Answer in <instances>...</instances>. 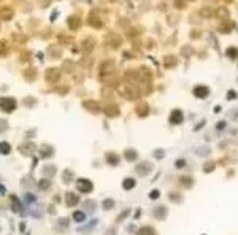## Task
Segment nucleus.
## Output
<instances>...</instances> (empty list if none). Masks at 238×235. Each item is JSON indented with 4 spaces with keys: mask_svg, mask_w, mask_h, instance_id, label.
I'll return each mask as SVG.
<instances>
[{
    "mask_svg": "<svg viewBox=\"0 0 238 235\" xmlns=\"http://www.w3.org/2000/svg\"><path fill=\"white\" fill-rule=\"evenodd\" d=\"M119 94L122 95V97H125V99H137V97H138L137 89H135L133 86L127 84V83L119 86Z\"/></svg>",
    "mask_w": 238,
    "mask_h": 235,
    "instance_id": "nucleus-1",
    "label": "nucleus"
},
{
    "mask_svg": "<svg viewBox=\"0 0 238 235\" xmlns=\"http://www.w3.org/2000/svg\"><path fill=\"white\" fill-rule=\"evenodd\" d=\"M0 108L7 113H11L16 110V100L13 97H2L0 99Z\"/></svg>",
    "mask_w": 238,
    "mask_h": 235,
    "instance_id": "nucleus-2",
    "label": "nucleus"
},
{
    "mask_svg": "<svg viewBox=\"0 0 238 235\" xmlns=\"http://www.w3.org/2000/svg\"><path fill=\"white\" fill-rule=\"evenodd\" d=\"M76 186H78V191L79 192H84V194H88V192H91L92 191V183L89 181V179H86V178H79L78 179V183H76Z\"/></svg>",
    "mask_w": 238,
    "mask_h": 235,
    "instance_id": "nucleus-3",
    "label": "nucleus"
},
{
    "mask_svg": "<svg viewBox=\"0 0 238 235\" xmlns=\"http://www.w3.org/2000/svg\"><path fill=\"white\" fill-rule=\"evenodd\" d=\"M115 62L113 61H106V62H103L102 64V68H100V75L102 76H108V75H111L115 72Z\"/></svg>",
    "mask_w": 238,
    "mask_h": 235,
    "instance_id": "nucleus-4",
    "label": "nucleus"
},
{
    "mask_svg": "<svg viewBox=\"0 0 238 235\" xmlns=\"http://www.w3.org/2000/svg\"><path fill=\"white\" fill-rule=\"evenodd\" d=\"M45 78H46V81H49V83H56V81L61 78V73H59L57 68H48L46 73H45Z\"/></svg>",
    "mask_w": 238,
    "mask_h": 235,
    "instance_id": "nucleus-5",
    "label": "nucleus"
},
{
    "mask_svg": "<svg viewBox=\"0 0 238 235\" xmlns=\"http://www.w3.org/2000/svg\"><path fill=\"white\" fill-rule=\"evenodd\" d=\"M78 202H79V197L75 194V192H67V194H65L67 206H75V205H78Z\"/></svg>",
    "mask_w": 238,
    "mask_h": 235,
    "instance_id": "nucleus-6",
    "label": "nucleus"
},
{
    "mask_svg": "<svg viewBox=\"0 0 238 235\" xmlns=\"http://www.w3.org/2000/svg\"><path fill=\"white\" fill-rule=\"evenodd\" d=\"M105 115L106 116H110V118H115V116H118L119 115V106L118 105H113V103H110V105H106L105 106Z\"/></svg>",
    "mask_w": 238,
    "mask_h": 235,
    "instance_id": "nucleus-7",
    "label": "nucleus"
},
{
    "mask_svg": "<svg viewBox=\"0 0 238 235\" xmlns=\"http://www.w3.org/2000/svg\"><path fill=\"white\" fill-rule=\"evenodd\" d=\"M208 94H209V89L206 86H195L194 88V95L199 99H205Z\"/></svg>",
    "mask_w": 238,
    "mask_h": 235,
    "instance_id": "nucleus-8",
    "label": "nucleus"
},
{
    "mask_svg": "<svg viewBox=\"0 0 238 235\" xmlns=\"http://www.w3.org/2000/svg\"><path fill=\"white\" fill-rule=\"evenodd\" d=\"M151 170H152V167H151L149 162H141V164L137 165V173L138 175H148Z\"/></svg>",
    "mask_w": 238,
    "mask_h": 235,
    "instance_id": "nucleus-9",
    "label": "nucleus"
},
{
    "mask_svg": "<svg viewBox=\"0 0 238 235\" xmlns=\"http://www.w3.org/2000/svg\"><path fill=\"white\" fill-rule=\"evenodd\" d=\"M181 121H183V111L181 110H173V111L170 113V122L172 124H179Z\"/></svg>",
    "mask_w": 238,
    "mask_h": 235,
    "instance_id": "nucleus-10",
    "label": "nucleus"
},
{
    "mask_svg": "<svg viewBox=\"0 0 238 235\" xmlns=\"http://www.w3.org/2000/svg\"><path fill=\"white\" fill-rule=\"evenodd\" d=\"M40 156L41 157H45V159H48V157H51L52 154H54V148L52 146H49V145H41V148H40Z\"/></svg>",
    "mask_w": 238,
    "mask_h": 235,
    "instance_id": "nucleus-11",
    "label": "nucleus"
},
{
    "mask_svg": "<svg viewBox=\"0 0 238 235\" xmlns=\"http://www.w3.org/2000/svg\"><path fill=\"white\" fill-rule=\"evenodd\" d=\"M135 111H137L138 116H141V118H143V116H146V115L149 113V106H148V103H145V102H143V103H138Z\"/></svg>",
    "mask_w": 238,
    "mask_h": 235,
    "instance_id": "nucleus-12",
    "label": "nucleus"
},
{
    "mask_svg": "<svg viewBox=\"0 0 238 235\" xmlns=\"http://www.w3.org/2000/svg\"><path fill=\"white\" fill-rule=\"evenodd\" d=\"M67 22H68V25H70V29H73V30L79 29V25H81V19H79L78 16H70Z\"/></svg>",
    "mask_w": 238,
    "mask_h": 235,
    "instance_id": "nucleus-13",
    "label": "nucleus"
},
{
    "mask_svg": "<svg viewBox=\"0 0 238 235\" xmlns=\"http://www.w3.org/2000/svg\"><path fill=\"white\" fill-rule=\"evenodd\" d=\"M34 149H35V148H34V145H32V143H30V145H29V143H24V145H21V146H19V151H21V153H22L24 156H30Z\"/></svg>",
    "mask_w": 238,
    "mask_h": 235,
    "instance_id": "nucleus-14",
    "label": "nucleus"
},
{
    "mask_svg": "<svg viewBox=\"0 0 238 235\" xmlns=\"http://www.w3.org/2000/svg\"><path fill=\"white\" fill-rule=\"evenodd\" d=\"M83 105H84V108L86 110H89V111H99V110H100V106H99V103H97V102H94V100H88V102H84V103H83Z\"/></svg>",
    "mask_w": 238,
    "mask_h": 235,
    "instance_id": "nucleus-15",
    "label": "nucleus"
},
{
    "mask_svg": "<svg viewBox=\"0 0 238 235\" xmlns=\"http://www.w3.org/2000/svg\"><path fill=\"white\" fill-rule=\"evenodd\" d=\"M106 38H111V40H106L108 43L113 46V48H118V46H121V38L118 37V35H115V34H110Z\"/></svg>",
    "mask_w": 238,
    "mask_h": 235,
    "instance_id": "nucleus-16",
    "label": "nucleus"
},
{
    "mask_svg": "<svg viewBox=\"0 0 238 235\" xmlns=\"http://www.w3.org/2000/svg\"><path fill=\"white\" fill-rule=\"evenodd\" d=\"M89 24L92 27H95V29H100V27H102V21L99 19V16L92 15V13H91V16H89Z\"/></svg>",
    "mask_w": 238,
    "mask_h": 235,
    "instance_id": "nucleus-17",
    "label": "nucleus"
},
{
    "mask_svg": "<svg viewBox=\"0 0 238 235\" xmlns=\"http://www.w3.org/2000/svg\"><path fill=\"white\" fill-rule=\"evenodd\" d=\"M179 183L183 184L184 188H191L194 184V178H191V176H181L179 178Z\"/></svg>",
    "mask_w": 238,
    "mask_h": 235,
    "instance_id": "nucleus-18",
    "label": "nucleus"
},
{
    "mask_svg": "<svg viewBox=\"0 0 238 235\" xmlns=\"http://www.w3.org/2000/svg\"><path fill=\"white\" fill-rule=\"evenodd\" d=\"M83 48H84L86 51H91L92 48H94V45H95V41H94V38H86V40H83Z\"/></svg>",
    "mask_w": 238,
    "mask_h": 235,
    "instance_id": "nucleus-19",
    "label": "nucleus"
},
{
    "mask_svg": "<svg viewBox=\"0 0 238 235\" xmlns=\"http://www.w3.org/2000/svg\"><path fill=\"white\" fill-rule=\"evenodd\" d=\"M106 162H108V164H111V165H116V164H119V157H118V154L108 153V154H106Z\"/></svg>",
    "mask_w": 238,
    "mask_h": 235,
    "instance_id": "nucleus-20",
    "label": "nucleus"
},
{
    "mask_svg": "<svg viewBox=\"0 0 238 235\" xmlns=\"http://www.w3.org/2000/svg\"><path fill=\"white\" fill-rule=\"evenodd\" d=\"M122 188H124L125 191H129V189L135 188V179H132V178H125V179H124V183H122Z\"/></svg>",
    "mask_w": 238,
    "mask_h": 235,
    "instance_id": "nucleus-21",
    "label": "nucleus"
},
{
    "mask_svg": "<svg viewBox=\"0 0 238 235\" xmlns=\"http://www.w3.org/2000/svg\"><path fill=\"white\" fill-rule=\"evenodd\" d=\"M0 13H2V18H3V19H10V18L13 16V10H11L10 7H3Z\"/></svg>",
    "mask_w": 238,
    "mask_h": 235,
    "instance_id": "nucleus-22",
    "label": "nucleus"
},
{
    "mask_svg": "<svg viewBox=\"0 0 238 235\" xmlns=\"http://www.w3.org/2000/svg\"><path fill=\"white\" fill-rule=\"evenodd\" d=\"M124 154H125V159H127V160H135L138 157V154H137L135 149H127Z\"/></svg>",
    "mask_w": 238,
    "mask_h": 235,
    "instance_id": "nucleus-23",
    "label": "nucleus"
},
{
    "mask_svg": "<svg viewBox=\"0 0 238 235\" xmlns=\"http://www.w3.org/2000/svg\"><path fill=\"white\" fill-rule=\"evenodd\" d=\"M165 215H167V208H165V206H160V208L154 210V216L159 218V219H164V218H165Z\"/></svg>",
    "mask_w": 238,
    "mask_h": 235,
    "instance_id": "nucleus-24",
    "label": "nucleus"
},
{
    "mask_svg": "<svg viewBox=\"0 0 238 235\" xmlns=\"http://www.w3.org/2000/svg\"><path fill=\"white\" fill-rule=\"evenodd\" d=\"M137 235H156V230H154L152 227H143L140 229Z\"/></svg>",
    "mask_w": 238,
    "mask_h": 235,
    "instance_id": "nucleus-25",
    "label": "nucleus"
},
{
    "mask_svg": "<svg viewBox=\"0 0 238 235\" xmlns=\"http://www.w3.org/2000/svg\"><path fill=\"white\" fill-rule=\"evenodd\" d=\"M10 151H11V146L7 142L0 143V154H10Z\"/></svg>",
    "mask_w": 238,
    "mask_h": 235,
    "instance_id": "nucleus-26",
    "label": "nucleus"
},
{
    "mask_svg": "<svg viewBox=\"0 0 238 235\" xmlns=\"http://www.w3.org/2000/svg\"><path fill=\"white\" fill-rule=\"evenodd\" d=\"M176 64H178V59L175 56H167L165 57V65L167 67H175Z\"/></svg>",
    "mask_w": 238,
    "mask_h": 235,
    "instance_id": "nucleus-27",
    "label": "nucleus"
},
{
    "mask_svg": "<svg viewBox=\"0 0 238 235\" xmlns=\"http://www.w3.org/2000/svg\"><path fill=\"white\" fill-rule=\"evenodd\" d=\"M11 203H13V205H11V208L15 210V211H18V213H19V211H21V203H19V200H18L15 196L11 197Z\"/></svg>",
    "mask_w": 238,
    "mask_h": 235,
    "instance_id": "nucleus-28",
    "label": "nucleus"
},
{
    "mask_svg": "<svg viewBox=\"0 0 238 235\" xmlns=\"http://www.w3.org/2000/svg\"><path fill=\"white\" fill-rule=\"evenodd\" d=\"M73 219L78 221V223H83V221L86 219V216H84V213H83V211H75L73 213Z\"/></svg>",
    "mask_w": 238,
    "mask_h": 235,
    "instance_id": "nucleus-29",
    "label": "nucleus"
},
{
    "mask_svg": "<svg viewBox=\"0 0 238 235\" xmlns=\"http://www.w3.org/2000/svg\"><path fill=\"white\" fill-rule=\"evenodd\" d=\"M227 56L230 59H236L238 57V48H229L227 49Z\"/></svg>",
    "mask_w": 238,
    "mask_h": 235,
    "instance_id": "nucleus-30",
    "label": "nucleus"
},
{
    "mask_svg": "<svg viewBox=\"0 0 238 235\" xmlns=\"http://www.w3.org/2000/svg\"><path fill=\"white\" fill-rule=\"evenodd\" d=\"M62 176H64V181L65 183H70V181H72V178H73V172L72 170H65Z\"/></svg>",
    "mask_w": 238,
    "mask_h": 235,
    "instance_id": "nucleus-31",
    "label": "nucleus"
},
{
    "mask_svg": "<svg viewBox=\"0 0 238 235\" xmlns=\"http://www.w3.org/2000/svg\"><path fill=\"white\" fill-rule=\"evenodd\" d=\"M49 184H51V181H49L48 178H45V179H41V181L38 183V188H40V189H48Z\"/></svg>",
    "mask_w": 238,
    "mask_h": 235,
    "instance_id": "nucleus-32",
    "label": "nucleus"
},
{
    "mask_svg": "<svg viewBox=\"0 0 238 235\" xmlns=\"http://www.w3.org/2000/svg\"><path fill=\"white\" fill-rule=\"evenodd\" d=\"M113 205H115V200H113V199H106V200H103V208H106V210L113 208Z\"/></svg>",
    "mask_w": 238,
    "mask_h": 235,
    "instance_id": "nucleus-33",
    "label": "nucleus"
},
{
    "mask_svg": "<svg viewBox=\"0 0 238 235\" xmlns=\"http://www.w3.org/2000/svg\"><path fill=\"white\" fill-rule=\"evenodd\" d=\"M214 165H216L214 162H206V164L203 165V170H205V172H213V170H214Z\"/></svg>",
    "mask_w": 238,
    "mask_h": 235,
    "instance_id": "nucleus-34",
    "label": "nucleus"
},
{
    "mask_svg": "<svg viewBox=\"0 0 238 235\" xmlns=\"http://www.w3.org/2000/svg\"><path fill=\"white\" fill-rule=\"evenodd\" d=\"M232 29H233V27H230V25H227V24H222V25L219 27V32H222V34H229Z\"/></svg>",
    "mask_w": 238,
    "mask_h": 235,
    "instance_id": "nucleus-35",
    "label": "nucleus"
},
{
    "mask_svg": "<svg viewBox=\"0 0 238 235\" xmlns=\"http://www.w3.org/2000/svg\"><path fill=\"white\" fill-rule=\"evenodd\" d=\"M7 52H8L7 45L3 43V41H0V56H7Z\"/></svg>",
    "mask_w": 238,
    "mask_h": 235,
    "instance_id": "nucleus-36",
    "label": "nucleus"
},
{
    "mask_svg": "<svg viewBox=\"0 0 238 235\" xmlns=\"http://www.w3.org/2000/svg\"><path fill=\"white\" fill-rule=\"evenodd\" d=\"M43 172L46 175H52V173H56V167H52V165H46V167L43 169Z\"/></svg>",
    "mask_w": 238,
    "mask_h": 235,
    "instance_id": "nucleus-37",
    "label": "nucleus"
},
{
    "mask_svg": "<svg viewBox=\"0 0 238 235\" xmlns=\"http://www.w3.org/2000/svg\"><path fill=\"white\" fill-rule=\"evenodd\" d=\"M7 127H8V124H7V121H0V132H2V130H7Z\"/></svg>",
    "mask_w": 238,
    "mask_h": 235,
    "instance_id": "nucleus-38",
    "label": "nucleus"
},
{
    "mask_svg": "<svg viewBox=\"0 0 238 235\" xmlns=\"http://www.w3.org/2000/svg\"><path fill=\"white\" fill-rule=\"evenodd\" d=\"M149 197H151V199H157V197H159V191H157V189H156V191H151Z\"/></svg>",
    "mask_w": 238,
    "mask_h": 235,
    "instance_id": "nucleus-39",
    "label": "nucleus"
},
{
    "mask_svg": "<svg viewBox=\"0 0 238 235\" xmlns=\"http://www.w3.org/2000/svg\"><path fill=\"white\" fill-rule=\"evenodd\" d=\"M176 165H178V169H183V165H184V160H178V162H176Z\"/></svg>",
    "mask_w": 238,
    "mask_h": 235,
    "instance_id": "nucleus-40",
    "label": "nucleus"
},
{
    "mask_svg": "<svg viewBox=\"0 0 238 235\" xmlns=\"http://www.w3.org/2000/svg\"><path fill=\"white\" fill-rule=\"evenodd\" d=\"M235 97V92H229L227 94V99H233Z\"/></svg>",
    "mask_w": 238,
    "mask_h": 235,
    "instance_id": "nucleus-41",
    "label": "nucleus"
}]
</instances>
